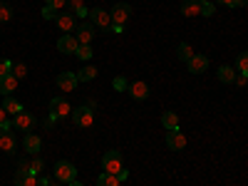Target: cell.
<instances>
[{"label": "cell", "mask_w": 248, "mask_h": 186, "mask_svg": "<svg viewBox=\"0 0 248 186\" xmlns=\"http://www.w3.org/2000/svg\"><path fill=\"white\" fill-rule=\"evenodd\" d=\"M55 179L60 184H72L77 179V169H75V164L70 161H57L55 164Z\"/></svg>", "instance_id": "6da1fadb"}, {"label": "cell", "mask_w": 248, "mask_h": 186, "mask_svg": "<svg viewBox=\"0 0 248 186\" xmlns=\"http://www.w3.org/2000/svg\"><path fill=\"white\" fill-rule=\"evenodd\" d=\"M72 122L77 124V127H82V129L92 127V124H94V109H92L90 105H82V107H77V109L72 112Z\"/></svg>", "instance_id": "7a4b0ae2"}, {"label": "cell", "mask_w": 248, "mask_h": 186, "mask_svg": "<svg viewBox=\"0 0 248 186\" xmlns=\"http://www.w3.org/2000/svg\"><path fill=\"white\" fill-rule=\"evenodd\" d=\"M62 117H72V107H70V102L67 99H62V97H55L50 99V119H62Z\"/></svg>", "instance_id": "3957f363"}, {"label": "cell", "mask_w": 248, "mask_h": 186, "mask_svg": "<svg viewBox=\"0 0 248 186\" xmlns=\"http://www.w3.org/2000/svg\"><path fill=\"white\" fill-rule=\"evenodd\" d=\"M102 169H105L107 174H117L119 169H124V164H122V154L117 149H109L105 156H102Z\"/></svg>", "instance_id": "277c9868"}, {"label": "cell", "mask_w": 248, "mask_h": 186, "mask_svg": "<svg viewBox=\"0 0 248 186\" xmlns=\"http://www.w3.org/2000/svg\"><path fill=\"white\" fill-rule=\"evenodd\" d=\"M129 15H132V5H129V3H117V5L109 10L112 25H127Z\"/></svg>", "instance_id": "5b68a950"}, {"label": "cell", "mask_w": 248, "mask_h": 186, "mask_svg": "<svg viewBox=\"0 0 248 186\" xmlns=\"http://www.w3.org/2000/svg\"><path fill=\"white\" fill-rule=\"evenodd\" d=\"M13 127L28 134V132L35 127V117H32L30 112H25V109H23V112H17V114L13 117Z\"/></svg>", "instance_id": "8992f818"}, {"label": "cell", "mask_w": 248, "mask_h": 186, "mask_svg": "<svg viewBox=\"0 0 248 186\" xmlns=\"http://www.w3.org/2000/svg\"><path fill=\"white\" fill-rule=\"evenodd\" d=\"M37 179H40V176L32 174L28 167H20V169L15 171V179H13V181H15V186H37Z\"/></svg>", "instance_id": "52a82bcc"}, {"label": "cell", "mask_w": 248, "mask_h": 186, "mask_svg": "<svg viewBox=\"0 0 248 186\" xmlns=\"http://www.w3.org/2000/svg\"><path fill=\"white\" fill-rule=\"evenodd\" d=\"M90 23L97 25V28L109 30L112 28V17H109V13H105L102 8H94V10H90Z\"/></svg>", "instance_id": "ba28073f"}, {"label": "cell", "mask_w": 248, "mask_h": 186, "mask_svg": "<svg viewBox=\"0 0 248 186\" xmlns=\"http://www.w3.org/2000/svg\"><path fill=\"white\" fill-rule=\"evenodd\" d=\"M75 37H77V43L79 45H90L92 40H94V25L92 23H82V25H77L75 28Z\"/></svg>", "instance_id": "9c48e42d"}, {"label": "cell", "mask_w": 248, "mask_h": 186, "mask_svg": "<svg viewBox=\"0 0 248 186\" xmlns=\"http://www.w3.org/2000/svg\"><path fill=\"white\" fill-rule=\"evenodd\" d=\"M77 47H79V43H77V37H75V35H67V32H65V35L57 40V50H60V52H65V55H75Z\"/></svg>", "instance_id": "30bf717a"}, {"label": "cell", "mask_w": 248, "mask_h": 186, "mask_svg": "<svg viewBox=\"0 0 248 186\" xmlns=\"http://www.w3.org/2000/svg\"><path fill=\"white\" fill-rule=\"evenodd\" d=\"M186 67H189L191 75H201V72L209 70V57L206 55H194L189 62H186Z\"/></svg>", "instance_id": "8fae6325"}, {"label": "cell", "mask_w": 248, "mask_h": 186, "mask_svg": "<svg viewBox=\"0 0 248 186\" xmlns=\"http://www.w3.org/2000/svg\"><path fill=\"white\" fill-rule=\"evenodd\" d=\"M79 85V79H77V72H62L57 75V87L60 90H65V92H72L75 87Z\"/></svg>", "instance_id": "7c38bea8"}, {"label": "cell", "mask_w": 248, "mask_h": 186, "mask_svg": "<svg viewBox=\"0 0 248 186\" xmlns=\"http://www.w3.org/2000/svg\"><path fill=\"white\" fill-rule=\"evenodd\" d=\"M167 147H169L171 152H181V149L186 147V137H184L181 129H174V132L167 134Z\"/></svg>", "instance_id": "4fadbf2b"}, {"label": "cell", "mask_w": 248, "mask_h": 186, "mask_svg": "<svg viewBox=\"0 0 248 186\" xmlns=\"http://www.w3.org/2000/svg\"><path fill=\"white\" fill-rule=\"evenodd\" d=\"M129 94H132L137 102L147 99V97H149V85H147V82H141V79H137V82H129Z\"/></svg>", "instance_id": "5bb4252c"}, {"label": "cell", "mask_w": 248, "mask_h": 186, "mask_svg": "<svg viewBox=\"0 0 248 186\" xmlns=\"http://www.w3.org/2000/svg\"><path fill=\"white\" fill-rule=\"evenodd\" d=\"M55 23H57V28H60L62 32H70V30H75V28H77V25H75V15H72L70 10H62V13L57 15Z\"/></svg>", "instance_id": "9a60e30c"}, {"label": "cell", "mask_w": 248, "mask_h": 186, "mask_svg": "<svg viewBox=\"0 0 248 186\" xmlns=\"http://www.w3.org/2000/svg\"><path fill=\"white\" fill-rule=\"evenodd\" d=\"M17 87V79L13 75H0V94L3 97H10Z\"/></svg>", "instance_id": "2e32d148"}, {"label": "cell", "mask_w": 248, "mask_h": 186, "mask_svg": "<svg viewBox=\"0 0 248 186\" xmlns=\"http://www.w3.org/2000/svg\"><path fill=\"white\" fill-rule=\"evenodd\" d=\"M161 124H164V129L174 132V129H179V127H181V119H179V114H176V112H164V114H161Z\"/></svg>", "instance_id": "e0dca14e"}, {"label": "cell", "mask_w": 248, "mask_h": 186, "mask_svg": "<svg viewBox=\"0 0 248 186\" xmlns=\"http://www.w3.org/2000/svg\"><path fill=\"white\" fill-rule=\"evenodd\" d=\"M181 15H186V17L201 15V3H199V0H184V3H181Z\"/></svg>", "instance_id": "ac0fdd59"}, {"label": "cell", "mask_w": 248, "mask_h": 186, "mask_svg": "<svg viewBox=\"0 0 248 186\" xmlns=\"http://www.w3.org/2000/svg\"><path fill=\"white\" fill-rule=\"evenodd\" d=\"M40 147H43V139H40L37 134H25V152L28 154H40Z\"/></svg>", "instance_id": "d6986e66"}, {"label": "cell", "mask_w": 248, "mask_h": 186, "mask_svg": "<svg viewBox=\"0 0 248 186\" xmlns=\"http://www.w3.org/2000/svg\"><path fill=\"white\" fill-rule=\"evenodd\" d=\"M15 147H17L15 137H13L10 132H0V149L8 152V154H13V152H15Z\"/></svg>", "instance_id": "ffe728a7"}, {"label": "cell", "mask_w": 248, "mask_h": 186, "mask_svg": "<svg viewBox=\"0 0 248 186\" xmlns=\"http://www.w3.org/2000/svg\"><path fill=\"white\" fill-rule=\"evenodd\" d=\"M67 8H70V13H72L75 17H82V20L90 17V10L82 5V0H67Z\"/></svg>", "instance_id": "44dd1931"}, {"label": "cell", "mask_w": 248, "mask_h": 186, "mask_svg": "<svg viewBox=\"0 0 248 186\" xmlns=\"http://www.w3.org/2000/svg\"><path fill=\"white\" fill-rule=\"evenodd\" d=\"M3 109H5V114H17V112H23V105L15 99V97H5V102H3Z\"/></svg>", "instance_id": "7402d4cb"}, {"label": "cell", "mask_w": 248, "mask_h": 186, "mask_svg": "<svg viewBox=\"0 0 248 186\" xmlns=\"http://www.w3.org/2000/svg\"><path fill=\"white\" fill-rule=\"evenodd\" d=\"M218 82H223V85L236 82V70L233 67H218Z\"/></svg>", "instance_id": "603a6c76"}, {"label": "cell", "mask_w": 248, "mask_h": 186, "mask_svg": "<svg viewBox=\"0 0 248 186\" xmlns=\"http://www.w3.org/2000/svg\"><path fill=\"white\" fill-rule=\"evenodd\" d=\"M97 77V67H92V65H85L79 72H77V79L79 82H92Z\"/></svg>", "instance_id": "cb8c5ba5"}, {"label": "cell", "mask_w": 248, "mask_h": 186, "mask_svg": "<svg viewBox=\"0 0 248 186\" xmlns=\"http://www.w3.org/2000/svg\"><path fill=\"white\" fill-rule=\"evenodd\" d=\"M10 75H13L17 82H20V79H25V77H28V67H25V62H13Z\"/></svg>", "instance_id": "d4e9b609"}, {"label": "cell", "mask_w": 248, "mask_h": 186, "mask_svg": "<svg viewBox=\"0 0 248 186\" xmlns=\"http://www.w3.org/2000/svg\"><path fill=\"white\" fill-rule=\"evenodd\" d=\"M176 55H179V60H181V62H189V60L194 57V50H191V45H189V43H181V45L176 47Z\"/></svg>", "instance_id": "484cf974"}, {"label": "cell", "mask_w": 248, "mask_h": 186, "mask_svg": "<svg viewBox=\"0 0 248 186\" xmlns=\"http://www.w3.org/2000/svg\"><path fill=\"white\" fill-rule=\"evenodd\" d=\"M97 186H119V179H117V174H99V179H97Z\"/></svg>", "instance_id": "4316f807"}, {"label": "cell", "mask_w": 248, "mask_h": 186, "mask_svg": "<svg viewBox=\"0 0 248 186\" xmlns=\"http://www.w3.org/2000/svg\"><path fill=\"white\" fill-rule=\"evenodd\" d=\"M28 169H30L32 174H37V176H40V174H43V169H45V164H43V159H40L37 154H32V159L28 161Z\"/></svg>", "instance_id": "83f0119b"}, {"label": "cell", "mask_w": 248, "mask_h": 186, "mask_svg": "<svg viewBox=\"0 0 248 186\" xmlns=\"http://www.w3.org/2000/svg\"><path fill=\"white\" fill-rule=\"evenodd\" d=\"M92 55H94V52H92V47H90V45H79V47H77V52H75V57H79L82 62L92 60Z\"/></svg>", "instance_id": "f1b7e54d"}, {"label": "cell", "mask_w": 248, "mask_h": 186, "mask_svg": "<svg viewBox=\"0 0 248 186\" xmlns=\"http://www.w3.org/2000/svg\"><path fill=\"white\" fill-rule=\"evenodd\" d=\"M236 70L248 75V50H246V52H241V55L236 57Z\"/></svg>", "instance_id": "f546056e"}, {"label": "cell", "mask_w": 248, "mask_h": 186, "mask_svg": "<svg viewBox=\"0 0 248 186\" xmlns=\"http://www.w3.org/2000/svg\"><path fill=\"white\" fill-rule=\"evenodd\" d=\"M112 87H114L117 92H124V90H129V82L124 79V77H114V82H112Z\"/></svg>", "instance_id": "4dcf8cb0"}, {"label": "cell", "mask_w": 248, "mask_h": 186, "mask_svg": "<svg viewBox=\"0 0 248 186\" xmlns=\"http://www.w3.org/2000/svg\"><path fill=\"white\" fill-rule=\"evenodd\" d=\"M10 17H13V10H10V5L0 3V23H8Z\"/></svg>", "instance_id": "1f68e13d"}, {"label": "cell", "mask_w": 248, "mask_h": 186, "mask_svg": "<svg viewBox=\"0 0 248 186\" xmlns=\"http://www.w3.org/2000/svg\"><path fill=\"white\" fill-rule=\"evenodd\" d=\"M214 10H216V3H211V0L209 3H201V15L209 17V15H214Z\"/></svg>", "instance_id": "d6a6232c"}, {"label": "cell", "mask_w": 248, "mask_h": 186, "mask_svg": "<svg viewBox=\"0 0 248 186\" xmlns=\"http://www.w3.org/2000/svg\"><path fill=\"white\" fill-rule=\"evenodd\" d=\"M47 5L55 8V10L60 13V10H65V8H67V0H47Z\"/></svg>", "instance_id": "836d02e7"}, {"label": "cell", "mask_w": 248, "mask_h": 186, "mask_svg": "<svg viewBox=\"0 0 248 186\" xmlns=\"http://www.w3.org/2000/svg\"><path fill=\"white\" fill-rule=\"evenodd\" d=\"M43 15H45V20H57V15H60V13H57L55 8L45 5V8H43Z\"/></svg>", "instance_id": "e575fe53"}, {"label": "cell", "mask_w": 248, "mask_h": 186, "mask_svg": "<svg viewBox=\"0 0 248 186\" xmlns=\"http://www.w3.org/2000/svg\"><path fill=\"white\" fill-rule=\"evenodd\" d=\"M10 67H13V62L0 57V75H10Z\"/></svg>", "instance_id": "d590c367"}, {"label": "cell", "mask_w": 248, "mask_h": 186, "mask_svg": "<svg viewBox=\"0 0 248 186\" xmlns=\"http://www.w3.org/2000/svg\"><path fill=\"white\" fill-rule=\"evenodd\" d=\"M246 82H248V75H246V72H238V75H236V85H241V87H243Z\"/></svg>", "instance_id": "8d00e7d4"}, {"label": "cell", "mask_w": 248, "mask_h": 186, "mask_svg": "<svg viewBox=\"0 0 248 186\" xmlns=\"http://www.w3.org/2000/svg\"><path fill=\"white\" fill-rule=\"evenodd\" d=\"M117 179H119V184L127 181V179H129V171H127V169H119V171H117Z\"/></svg>", "instance_id": "74e56055"}, {"label": "cell", "mask_w": 248, "mask_h": 186, "mask_svg": "<svg viewBox=\"0 0 248 186\" xmlns=\"http://www.w3.org/2000/svg\"><path fill=\"white\" fill-rule=\"evenodd\" d=\"M10 129H13V122H8V119L0 122V132H10Z\"/></svg>", "instance_id": "f35d334b"}, {"label": "cell", "mask_w": 248, "mask_h": 186, "mask_svg": "<svg viewBox=\"0 0 248 186\" xmlns=\"http://www.w3.org/2000/svg\"><path fill=\"white\" fill-rule=\"evenodd\" d=\"M37 186H52V181H50L47 176H40V179H37Z\"/></svg>", "instance_id": "ab89813d"}, {"label": "cell", "mask_w": 248, "mask_h": 186, "mask_svg": "<svg viewBox=\"0 0 248 186\" xmlns=\"http://www.w3.org/2000/svg\"><path fill=\"white\" fill-rule=\"evenodd\" d=\"M216 5H226V8H233V0H214Z\"/></svg>", "instance_id": "60d3db41"}, {"label": "cell", "mask_w": 248, "mask_h": 186, "mask_svg": "<svg viewBox=\"0 0 248 186\" xmlns=\"http://www.w3.org/2000/svg\"><path fill=\"white\" fill-rule=\"evenodd\" d=\"M243 5H248V0H233V8H243Z\"/></svg>", "instance_id": "b9f144b4"}, {"label": "cell", "mask_w": 248, "mask_h": 186, "mask_svg": "<svg viewBox=\"0 0 248 186\" xmlns=\"http://www.w3.org/2000/svg\"><path fill=\"white\" fill-rule=\"evenodd\" d=\"M109 30H112V32H124V25H112Z\"/></svg>", "instance_id": "7bdbcfd3"}, {"label": "cell", "mask_w": 248, "mask_h": 186, "mask_svg": "<svg viewBox=\"0 0 248 186\" xmlns=\"http://www.w3.org/2000/svg\"><path fill=\"white\" fill-rule=\"evenodd\" d=\"M3 119H8V117H5V109L0 107V122H3Z\"/></svg>", "instance_id": "ee69618b"}, {"label": "cell", "mask_w": 248, "mask_h": 186, "mask_svg": "<svg viewBox=\"0 0 248 186\" xmlns=\"http://www.w3.org/2000/svg\"><path fill=\"white\" fill-rule=\"evenodd\" d=\"M67 186H82V184H79V181L75 179V181H72V184H67Z\"/></svg>", "instance_id": "f6af8a7d"}, {"label": "cell", "mask_w": 248, "mask_h": 186, "mask_svg": "<svg viewBox=\"0 0 248 186\" xmlns=\"http://www.w3.org/2000/svg\"><path fill=\"white\" fill-rule=\"evenodd\" d=\"M199 3H209V0H199Z\"/></svg>", "instance_id": "bcb514c9"}, {"label": "cell", "mask_w": 248, "mask_h": 186, "mask_svg": "<svg viewBox=\"0 0 248 186\" xmlns=\"http://www.w3.org/2000/svg\"><path fill=\"white\" fill-rule=\"evenodd\" d=\"M57 186H67V184H57Z\"/></svg>", "instance_id": "7dc6e473"}, {"label": "cell", "mask_w": 248, "mask_h": 186, "mask_svg": "<svg viewBox=\"0 0 248 186\" xmlns=\"http://www.w3.org/2000/svg\"><path fill=\"white\" fill-rule=\"evenodd\" d=\"M3 3H5V0H3Z\"/></svg>", "instance_id": "c3c4849f"}]
</instances>
